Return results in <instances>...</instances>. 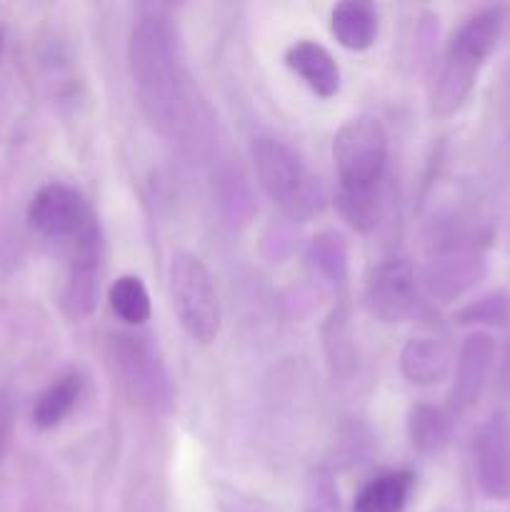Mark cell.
Wrapping results in <instances>:
<instances>
[{
    "label": "cell",
    "mask_w": 510,
    "mask_h": 512,
    "mask_svg": "<svg viewBox=\"0 0 510 512\" xmlns=\"http://www.w3.org/2000/svg\"><path fill=\"white\" fill-rule=\"evenodd\" d=\"M130 70L140 108L160 133H178L185 123V85L173 30L160 15H145L130 33Z\"/></svg>",
    "instance_id": "2"
},
{
    "label": "cell",
    "mask_w": 510,
    "mask_h": 512,
    "mask_svg": "<svg viewBox=\"0 0 510 512\" xmlns=\"http://www.w3.org/2000/svg\"><path fill=\"white\" fill-rule=\"evenodd\" d=\"M110 308L118 315L123 323L128 325H145L150 320V295L148 288H145L143 280L138 275H120L113 285H110Z\"/></svg>",
    "instance_id": "20"
},
{
    "label": "cell",
    "mask_w": 510,
    "mask_h": 512,
    "mask_svg": "<svg viewBox=\"0 0 510 512\" xmlns=\"http://www.w3.org/2000/svg\"><path fill=\"white\" fill-rule=\"evenodd\" d=\"M368 308L383 323H403L418 310L420 283L413 265L405 260H385L370 273L365 288Z\"/></svg>",
    "instance_id": "11"
},
{
    "label": "cell",
    "mask_w": 510,
    "mask_h": 512,
    "mask_svg": "<svg viewBox=\"0 0 510 512\" xmlns=\"http://www.w3.org/2000/svg\"><path fill=\"white\" fill-rule=\"evenodd\" d=\"M495 365V340L485 330H475L460 345L458 360H455L453 390L450 403L458 413L470 410L485 393L490 373Z\"/></svg>",
    "instance_id": "12"
},
{
    "label": "cell",
    "mask_w": 510,
    "mask_h": 512,
    "mask_svg": "<svg viewBox=\"0 0 510 512\" xmlns=\"http://www.w3.org/2000/svg\"><path fill=\"white\" fill-rule=\"evenodd\" d=\"M285 65L318 98H333L340 93V65L325 45L315 40H298L285 50Z\"/></svg>",
    "instance_id": "13"
},
{
    "label": "cell",
    "mask_w": 510,
    "mask_h": 512,
    "mask_svg": "<svg viewBox=\"0 0 510 512\" xmlns=\"http://www.w3.org/2000/svg\"><path fill=\"white\" fill-rule=\"evenodd\" d=\"M253 165L263 193L290 220L305 223V220L323 213L325 203H328L323 183L283 140L273 138V135L255 138Z\"/></svg>",
    "instance_id": "4"
},
{
    "label": "cell",
    "mask_w": 510,
    "mask_h": 512,
    "mask_svg": "<svg viewBox=\"0 0 510 512\" xmlns=\"http://www.w3.org/2000/svg\"><path fill=\"white\" fill-rule=\"evenodd\" d=\"M330 30L348 50H368L378 35V10L365 0H343L330 10Z\"/></svg>",
    "instance_id": "15"
},
{
    "label": "cell",
    "mask_w": 510,
    "mask_h": 512,
    "mask_svg": "<svg viewBox=\"0 0 510 512\" xmlns=\"http://www.w3.org/2000/svg\"><path fill=\"white\" fill-rule=\"evenodd\" d=\"M308 265L325 283L333 285L335 293L343 290L345 283H348V248H345V240L338 233L315 235L308 245Z\"/></svg>",
    "instance_id": "18"
},
{
    "label": "cell",
    "mask_w": 510,
    "mask_h": 512,
    "mask_svg": "<svg viewBox=\"0 0 510 512\" xmlns=\"http://www.w3.org/2000/svg\"><path fill=\"white\" fill-rule=\"evenodd\" d=\"M388 158V130L375 115H355L335 133V208L355 233H370L378 225L383 213Z\"/></svg>",
    "instance_id": "1"
},
{
    "label": "cell",
    "mask_w": 510,
    "mask_h": 512,
    "mask_svg": "<svg viewBox=\"0 0 510 512\" xmlns=\"http://www.w3.org/2000/svg\"><path fill=\"white\" fill-rule=\"evenodd\" d=\"M488 273L483 248H445L435 250L423 270V288L438 303H455L468 295Z\"/></svg>",
    "instance_id": "9"
},
{
    "label": "cell",
    "mask_w": 510,
    "mask_h": 512,
    "mask_svg": "<svg viewBox=\"0 0 510 512\" xmlns=\"http://www.w3.org/2000/svg\"><path fill=\"white\" fill-rule=\"evenodd\" d=\"M473 473L480 493L490 500L510 498V415L498 410L475 428Z\"/></svg>",
    "instance_id": "7"
},
{
    "label": "cell",
    "mask_w": 510,
    "mask_h": 512,
    "mask_svg": "<svg viewBox=\"0 0 510 512\" xmlns=\"http://www.w3.org/2000/svg\"><path fill=\"white\" fill-rule=\"evenodd\" d=\"M508 28V8L488 5L465 18L443 50L433 88V113L440 118L458 113L473 93L480 70L498 50Z\"/></svg>",
    "instance_id": "3"
},
{
    "label": "cell",
    "mask_w": 510,
    "mask_h": 512,
    "mask_svg": "<svg viewBox=\"0 0 510 512\" xmlns=\"http://www.w3.org/2000/svg\"><path fill=\"white\" fill-rule=\"evenodd\" d=\"M400 373L420 388L438 385L450 373V353L438 338H410L400 350Z\"/></svg>",
    "instance_id": "14"
},
{
    "label": "cell",
    "mask_w": 510,
    "mask_h": 512,
    "mask_svg": "<svg viewBox=\"0 0 510 512\" xmlns=\"http://www.w3.org/2000/svg\"><path fill=\"white\" fill-rule=\"evenodd\" d=\"M415 478L408 470L380 473L365 485L353 503V512H403L413 493Z\"/></svg>",
    "instance_id": "16"
},
{
    "label": "cell",
    "mask_w": 510,
    "mask_h": 512,
    "mask_svg": "<svg viewBox=\"0 0 510 512\" xmlns=\"http://www.w3.org/2000/svg\"><path fill=\"white\" fill-rule=\"evenodd\" d=\"M80 395H83V378L78 373H65L58 380H53L45 393L35 400L33 408V423L40 430H53L73 413L78 405Z\"/></svg>",
    "instance_id": "17"
},
{
    "label": "cell",
    "mask_w": 510,
    "mask_h": 512,
    "mask_svg": "<svg viewBox=\"0 0 510 512\" xmlns=\"http://www.w3.org/2000/svg\"><path fill=\"white\" fill-rule=\"evenodd\" d=\"M170 298L185 333L210 345L220 333V300L208 268L195 253L180 250L170 260Z\"/></svg>",
    "instance_id": "5"
},
{
    "label": "cell",
    "mask_w": 510,
    "mask_h": 512,
    "mask_svg": "<svg viewBox=\"0 0 510 512\" xmlns=\"http://www.w3.org/2000/svg\"><path fill=\"white\" fill-rule=\"evenodd\" d=\"M28 220L45 238L75 240L95 223V215L78 190L65 183H48L30 200Z\"/></svg>",
    "instance_id": "8"
},
{
    "label": "cell",
    "mask_w": 510,
    "mask_h": 512,
    "mask_svg": "<svg viewBox=\"0 0 510 512\" xmlns=\"http://www.w3.org/2000/svg\"><path fill=\"white\" fill-rule=\"evenodd\" d=\"M100 275H103V235L95 220L83 235L73 240L68 278L63 285V310L68 318L83 320L98 305Z\"/></svg>",
    "instance_id": "10"
},
{
    "label": "cell",
    "mask_w": 510,
    "mask_h": 512,
    "mask_svg": "<svg viewBox=\"0 0 510 512\" xmlns=\"http://www.w3.org/2000/svg\"><path fill=\"white\" fill-rule=\"evenodd\" d=\"M460 325H480V328H508L510 325V295L488 293L473 300L455 315Z\"/></svg>",
    "instance_id": "21"
},
{
    "label": "cell",
    "mask_w": 510,
    "mask_h": 512,
    "mask_svg": "<svg viewBox=\"0 0 510 512\" xmlns=\"http://www.w3.org/2000/svg\"><path fill=\"white\" fill-rule=\"evenodd\" d=\"M13 425H15L13 408H10L5 395H0V458H3V453L8 450L10 438H13Z\"/></svg>",
    "instance_id": "22"
},
{
    "label": "cell",
    "mask_w": 510,
    "mask_h": 512,
    "mask_svg": "<svg viewBox=\"0 0 510 512\" xmlns=\"http://www.w3.org/2000/svg\"><path fill=\"white\" fill-rule=\"evenodd\" d=\"M110 358L123 378V385L138 403L150 405V408H168V373L148 335H113Z\"/></svg>",
    "instance_id": "6"
},
{
    "label": "cell",
    "mask_w": 510,
    "mask_h": 512,
    "mask_svg": "<svg viewBox=\"0 0 510 512\" xmlns=\"http://www.w3.org/2000/svg\"><path fill=\"white\" fill-rule=\"evenodd\" d=\"M408 438L418 453H438L450 438V415L438 405H413L408 413Z\"/></svg>",
    "instance_id": "19"
}]
</instances>
